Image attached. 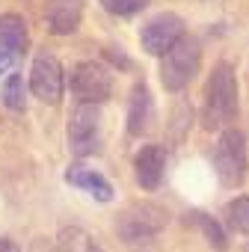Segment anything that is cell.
I'll use <instances>...</instances> for the list:
<instances>
[{
    "instance_id": "6da1fadb",
    "label": "cell",
    "mask_w": 249,
    "mask_h": 252,
    "mask_svg": "<svg viewBox=\"0 0 249 252\" xmlns=\"http://www.w3.org/2000/svg\"><path fill=\"white\" fill-rule=\"evenodd\" d=\"M240 110V86L237 74L228 63H217L208 83H205V101H202V119L208 131H219L228 122L237 119Z\"/></svg>"
},
{
    "instance_id": "7a4b0ae2",
    "label": "cell",
    "mask_w": 249,
    "mask_h": 252,
    "mask_svg": "<svg viewBox=\"0 0 249 252\" xmlns=\"http://www.w3.org/2000/svg\"><path fill=\"white\" fill-rule=\"evenodd\" d=\"M166 228V211L155 202H134L131 208H124L116 220V231L128 246H140L155 240Z\"/></svg>"
},
{
    "instance_id": "3957f363",
    "label": "cell",
    "mask_w": 249,
    "mask_h": 252,
    "mask_svg": "<svg viewBox=\"0 0 249 252\" xmlns=\"http://www.w3.org/2000/svg\"><path fill=\"white\" fill-rule=\"evenodd\" d=\"M202 68V45L193 36H181L160 63V80L169 92H181Z\"/></svg>"
},
{
    "instance_id": "277c9868",
    "label": "cell",
    "mask_w": 249,
    "mask_h": 252,
    "mask_svg": "<svg viewBox=\"0 0 249 252\" xmlns=\"http://www.w3.org/2000/svg\"><path fill=\"white\" fill-rule=\"evenodd\" d=\"M214 169L222 187H240L246 181L249 155H246V137L234 128H225L214 149Z\"/></svg>"
},
{
    "instance_id": "5b68a950",
    "label": "cell",
    "mask_w": 249,
    "mask_h": 252,
    "mask_svg": "<svg viewBox=\"0 0 249 252\" xmlns=\"http://www.w3.org/2000/svg\"><path fill=\"white\" fill-rule=\"evenodd\" d=\"M71 92H74L77 104H95V107H101L113 95V74H110V68L101 65V63H95V60L77 63L71 68Z\"/></svg>"
},
{
    "instance_id": "8992f818",
    "label": "cell",
    "mask_w": 249,
    "mask_h": 252,
    "mask_svg": "<svg viewBox=\"0 0 249 252\" xmlns=\"http://www.w3.org/2000/svg\"><path fill=\"white\" fill-rule=\"evenodd\" d=\"M101 107L77 104L68 119V149L77 158H89L101 149Z\"/></svg>"
},
{
    "instance_id": "52a82bcc",
    "label": "cell",
    "mask_w": 249,
    "mask_h": 252,
    "mask_svg": "<svg viewBox=\"0 0 249 252\" xmlns=\"http://www.w3.org/2000/svg\"><path fill=\"white\" fill-rule=\"evenodd\" d=\"M184 36V21L175 15V12H160L155 18H149L140 30V45L146 54L152 57H166L172 51V45Z\"/></svg>"
},
{
    "instance_id": "ba28073f",
    "label": "cell",
    "mask_w": 249,
    "mask_h": 252,
    "mask_svg": "<svg viewBox=\"0 0 249 252\" xmlns=\"http://www.w3.org/2000/svg\"><path fill=\"white\" fill-rule=\"evenodd\" d=\"M62 86H65V74L60 60L54 54H39L30 68V92L45 104H60Z\"/></svg>"
},
{
    "instance_id": "9c48e42d",
    "label": "cell",
    "mask_w": 249,
    "mask_h": 252,
    "mask_svg": "<svg viewBox=\"0 0 249 252\" xmlns=\"http://www.w3.org/2000/svg\"><path fill=\"white\" fill-rule=\"evenodd\" d=\"M152 122H155V98L152 89L146 83H137L131 89L128 98V134L131 137H143L152 131Z\"/></svg>"
},
{
    "instance_id": "30bf717a",
    "label": "cell",
    "mask_w": 249,
    "mask_h": 252,
    "mask_svg": "<svg viewBox=\"0 0 249 252\" xmlns=\"http://www.w3.org/2000/svg\"><path fill=\"white\" fill-rule=\"evenodd\" d=\"M134 169H137V184L143 190H157L163 181V169H166V149L143 146L134 158Z\"/></svg>"
},
{
    "instance_id": "8fae6325",
    "label": "cell",
    "mask_w": 249,
    "mask_h": 252,
    "mask_svg": "<svg viewBox=\"0 0 249 252\" xmlns=\"http://www.w3.org/2000/svg\"><path fill=\"white\" fill-rule=\"evenodd\" d=\"M48 27L54 36H68L80 27L83 18V0H48Z\"/></svg>"
},
{
    "instance_id": "7c38bea8",
    "label": "cell",
    "mask_w": 249,
    "mask_h": 252,
    "mask_svg": "<svg viewBox=\"0 0 249 252\" xmlns=\"http://www.w3.org/2000/svg\"><path fill=\"white\" fill-rule=\"evenodd\" d=\"M65 184L89 193L95 202H113V184L89 166H68L65 169Z\"/></svg>"
},
{
    "instance_id": "4fadbf2b",
    "label": "cell",
    "mask_w": 249,
    "mask_h": 252,
    "mask_svg": "<svg viewBox=\"0 0 249 252\" xmlns=\"http://www.w3.org/2000/svg\"><path fill=\"white\" fill-rule=\"evenodd\" d=\"M30 45V30H27V21L15 12H6L0 15V51L9 54V57H18L24 54Z\"/></svg>"
},
{
    "instance_id": "5bb4252c",
    "label": "cell",
    "mask_w": 249,
    "mask_h": 252,
    "mask_svg": "<svg viewBox=\"0 0 249 252\" xmlns=\"http://www.w3.org/2000/svg\"><path fill=\"white\" fill-rule=\"evenodd\" d=\"M187 220H193L199 228H202V234L208 237V243L217 249V252H222L225 246H228V240H225V231H222V225L214 220V217H208L205 211H190L187 214Z\"/></svg>"
},
{
    "instance_id": "9a60e30c",
    "label": "cell",
    "mask_w": 249,
    "mask_h": 252,
    "mask_svg": "<svg viewBox=\"0 0 249 252\" xmlns=\"http://www.w3.org/2000/svg\"><path fill=\"white\" fill-rule=\"evenodd\" d=\"M225 217H228V225L237 234H249V196L231 199L228 208H225Z\"/></svg>"
},
{
    "instance_id": "2e32d148",
    "label": "cell",
    "mask_w": 249,
    "mask_h": 252,
    "mask_svg": "<svg viewBox=\"0 0 249 252\" xmlns=\"http://www.w3.org/2000/svg\"><path fill=\"white\" fill-rule=\"evenodd\" d=\"M0 98H3V104L9 107V110H24V77L21 74H9L6 80H3V89H0Z\"/></svg>"
},
{
    "instance_id": "e0dca14e",
    "label": "cell",
    "mask_w": 249,
    "mask_h": 252,
    "mask_svg": "<svg viewBox=\"0 0 249 252\" xmlns=\"http://www.w3.org/2000/svg\"><path fill=\"white\" fill-rule=\"evenodd\" d=\"M95 243L80 231V228H65L62 234H60V249L62 252H89Z\"/></svg>"
},
{
    "instance_id": "ac0fdd59",
    "label": "cell",
    "mask_w": 249,
    "mask_h": 252,
    "mask_svg": "<svg viewBox=\"0 0 249 252\" xmlns=\"http://www.w3.org/2000/svg\"><path fill=\"white\" fill-rule=\"evenodd\" d=\"M104 3V9L110 12V15H137V12H143L152 0H101Z\"/></svg>"
},
{
    "instance_id": "d6986e66",
    "label": "cell",
    "mask_w": 249,
    "mask_h": 252,
    "mask_svg": "<svg viewBox=\"0 0 249 252\" xmlns=\"http://www.w3.org/2000/svg\"><path fill=\"white\" fill-rule=\"evenodd\" d=\"M104 54H107V57H110L116 65H122V68H131V60L122 54V48H119V54H116V48H104Z\"/></svg>"
},
{
    "instance_id": "ffe728a7",
    "label": "cell",
    "mask_w": 249,
    "mask_h": 252,
    "mask_svg": "<svg viewBox=\"0 0 249 252\" xmlns=\"http://www.w3.org/2000/svg\"><path fill=\"white\" fill-rule=\"evenodd\" d=\"M0 252H21V246L9 237H0Z\"/></svg>"
},
{
    "instance_id": "44dd1931",
    "label": "cell",
    "mask_w": 249,
    "mask_h": 252,
    "mask_svg": "<svg viewBox=\"0 0 249 252\" xmlns=\"http://www.w3.org/2000/svg\"><path fill=\"white\" fill-rule=\"evenodd\" d=\"M12 60H15V57H9V54L0 51V74H6V71L12 68Z\"/></svg>"
},
{
    "instance_id": "7402d4cb",
    "label": "cell",
    "mask_w": 249,
    "mask_h": 252,
    "mask_svg": "<svg viewBox=\"0 0 249 252\" xmlns=\"http://www.w3.org/2000/svg\"><path fill=\"white\" fill-rule=\"evenodd\" d=\"M89 252H101V249H98V246H92V249H89Z\"/></svg>"
},
{
    "instance_id": "603a6c76",
    "label": "cell",
    "mask_w": 249,
    "mask_h": 252,
    "mask_svg": "<svg viewBox=\"0 0 249 252\" xmlns=\"http://www.w3.org/2000/svg\"><path fill=\"white\" fill-rule=\"evenodd\" d=\"M246 252H249V249H246Z\"/></svg>"
}]
</instances>
